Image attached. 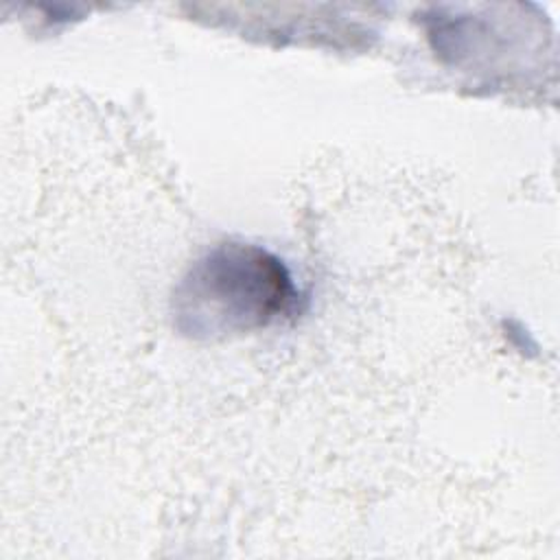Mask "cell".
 <instances>
[{"label": "cell", "mask_w": 560, "mask_h": 560, "mask_svg": "<svg viewBox=\"0 0 560 560\" xmlns=\"http://www.w3.org/2000/svg\"><path fill=\"white\" fill-rule=\"evenodd\" d=\"M293 300L287 267L273 254L223 243L201 256L173 295V317L197 339H225L271 324Z\"/></svg>", "instance_id": "6da1fadb"}]
</instances>
